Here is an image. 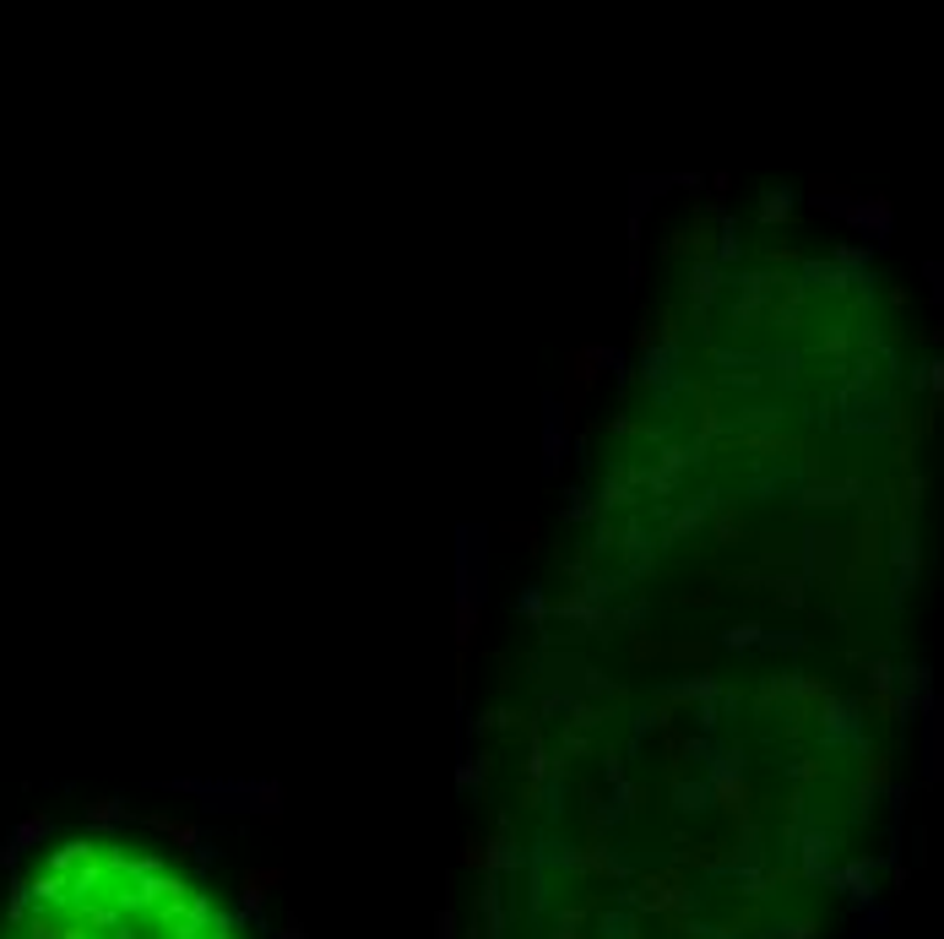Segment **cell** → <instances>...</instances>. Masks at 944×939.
Returning a JSON list of instances; mask_svg holds the SVG:
<instances>
[{"instance_id": "6da1fadb", "label": "cell", "mask_w": 944, "mask_h": 939, "mask_svg": "<svg viewBox=\"0 0 944 939\" xmlns=\"http://www.w3.org/2000/svg\"><path fill=\"white\" fill-rule=\"evenodd\" d=\"M0 939H240L223 907L130 842H65L0 912Z\"/></svg>"}]
</instances>
